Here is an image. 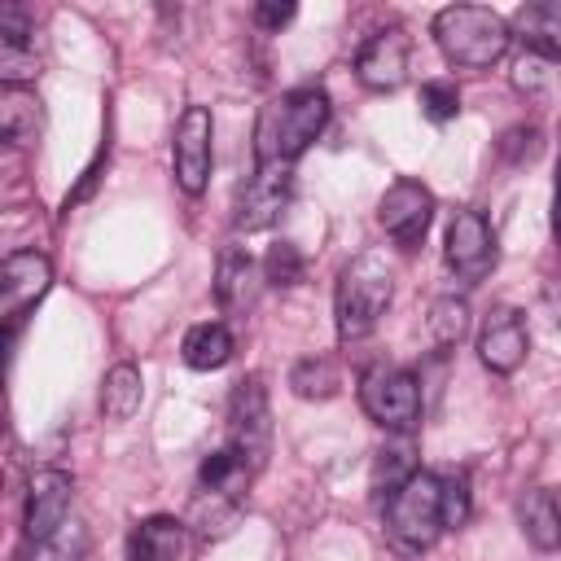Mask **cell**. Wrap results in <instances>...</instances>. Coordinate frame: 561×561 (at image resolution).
I'll return each mask as SVG.
<instances>
[{"label": "cell", "mask_w": 561, "mask_h": 561, "mask_svg": "<svg viewBox=\"0 0 561 561\" xmlns=\"http://www.w3.org/2000/svg\"><path fill=\"white\" fill-rule=\"evenodd\" d=\"M329 123V96L320 88H294L272 96L254 118V162H298Z\"/></svg>", "instance_id": "1"}, {"label": "cell", "mask_w": 561, "mask_h": 561, "mask_svg": "<svg viewBox=\"0 0 561 561\" xmlns=\"http://www.w3.org/2000/svg\"><path fill=\"white\" fill-rule=\"evenodd\" d=\"M434 39L460 70H486L508 48V22L486 4H447L434 13Z\"/></svg>", "instance_id": "2"}, {"label": "cell", "mask_w": 561, "mask_h": 561, "mask_svg": "<svg viewBox=\"0 0 561 561\" xmlns=\"http://www.w3.org/2000/svg\"><path fill=\"white\" fill-rule=\"evenodd\" d=\"M394 294L390 267L381 254H355L342 272H337V294H333V320H337V337L342 342H359L377 329V320L386 316Z\"/></svg>", "instance_id": "3"}, {"label": "cell", "mask_w": 561, "mask_h": 561, "mask_svg": "<svg viewBox=\"0 0 561 561\" xmlns=\"http://www.w3.org/2000/svg\"><path fill=\"white\" fill-rule=\"evenodd\" d=\"M386 526L403 548H434L447 530L443 522V478L430 469H416L386 495Z\"/></svg>", "instance_id": "4"}, {"label": "cell", "mask_w": 561, "mask_h": 561, "mask_svg": "<svg viewBox=\"0 0 561 561\" xmlns=\"http://www.w3.org/2000/svg\"><path fill=\"white\" fill-rule=\"evenodd\" d=\"M359 403L381 430L412 434V425L421 421V381L399 364H373L359 377Z\"/></svg>", "instance_id": "5"}, {"label": "cell", "mask_w": 561, "mask_h": 561, "mask_svg": "<svg viewBox=\"0 0 561 561\" xmlns=\"http://www.w3.org/2000/svg\"><path fill=\"white\" fill-rule=\"evenodd\" d=\"M294 193V162H254V175L237 193L232 228L237 232H263L280 219Z\"/></svg>", "instance_id": "6"}, {"label": "cell", "mask_w": 561, "mask_h": 561, "mask_svg": "<svg viewBox=\"0 0 561 561\" xmlns=\"http://www.w3.org/2000/svg\"><path fill=\"white\" fill-rule=\"evenodd\" d=\"M267 390H263V377L250 373L232 386V399H228V443L254 465V473L263 469L267 460V438H272V421H267Z\"/></svg>", "instance_id": "7"}, {"label": "cell", "mask_w": 561, "mask_h": 561, "mask_svg": "<svg viewBox=\"0 0 561 561\" xmlns=\"http://www.w3.org/2000/svg\"><path fill=\"white\" fill-rule=\"evenodd\" d=\"M210 136H215V118H210L206 105H188L175 118L171 162H175V184L188 197H202V188L210 180Z\"/></svg>", "instance_id": "8"}, {"label": "cell", "mask_w": 561, "mask_h": 561, "mask_svg": "<svg viewBox=\"0 0 561 561\" xmlns=\"http://www.w3.org/2000/svg\"><path fill=\"white\" fill-rule=\"evenodd\" d=\"M377 219L399 250H416L434 219V193L416 180H394L377 202Z\"/></svg>", "instance_id": "9"}, {"label": "cell", "mask_w": 561, "mask_h": 561, "mask_svg": "<svg viewBox=\"0 0 561 561\" xmlns=\"http://www.w3.org/2000/svg\"><path fill=\"white\" fill-rule=\"evenodd\" d=\"M443 254H447V267H451L460 280H469V285L486 280L491 267H495V232H491L486 215L473 210V206H469V210H456L451 224H447V245H443Z\"/></svg>", "instance_id": "10"}, {"label": "cell", "mask_w": 561, "mask_h": 561, "mask_svg": "<svg viewBox=\"0 0 561 561\" xmlns=\"http://www.w3.org/2000/svg\"><path fill=\"white\" fill-rule=\"evenodd\" d=\"M53 285V263L35 250H18L4 259L0 267V316L9 324V337L18 333V324L26 320V311L48 294Z\"/></svg>", "instance_id": "11"}, {"label": "cell", "mask_w": 561, "mask_h": 561, "mask_svg": "<svg viewBox=\"0 0 561 561\" xmlns=\"http://www.w3.org/2000/svg\"><path fill=\"white\" fill-rule=\"evenodd\" d=\"M408 61H412V39L403 26H386L373 39H364V48L355 53V75L368 92H394L408 79Z\"/></svg>", "instance_id": "12"}, {"label": "cell", "mask_w": 561, "mask_h": 561, "mask_svg": "<svg viewBox=\"0 0 561 561\" xmlns=\"http://www.w3.org/2000/svg\"><path fill=\"white\" fill-rule=\"evenodd\" d=\"M70 500H75L70 473H61V469H39V473H31L26 508H22V535H26V539H48V535H57V530L66 526Z\"/></svg>", "instance_id": "13"}, {"label": "cell", "mask_w": 561, "mask_h": 561, "mask_svg": "<svg viewBox=\"0 0 561 561\" xmlns=\"http://www.w3.org/2000/svg\"><path fill=\"white\" fill-rule=\"evenodd\" d=\"M526 346H530V333H526L522 311H513V307H495V311L482 320V333H478V359H482L491 373H513V368L526 359Z\"/></svg>", "instance_id": "14"}, {"label": "cell", "mask_w": 561, "mask_h": 561, "mask_svg": "<svg viewBox=\"0 0 561 561\" xmlns=\"http://www.w3.org/2000/svg\"><path fill=\"white\" fill-rule=\"evenodd\" d=\"M35 18L22 4L0 9V75L4 83H22L35 75Z\"/></svg>", "instance_id": "15"}, {"label": "cell", "mask_w": 561, "mask_h": 561, "mask_svg": "<svg viewBox=\"0 0 561 561\" xmlns=\"http://www.w3.org/2000/svg\"><path fill=\"white\" fill-rule=\"evenodd\" d=\"M508 35H517L526 44V53L535 57H561V0H530L517 4L508 18Z\"/></svg>", "instance_id": "16"}, {"label": "cell", "mask_w": 561, "mask_h": 561, "mask_svg": "<svg viewBox=\"0 0 561 561\" xmlns=\"http://www.w3.org/2000/svg\"><path fill=\"white\" fill-rule=\"evenodd\" d=\"M215 298L228 316H245L259 298V267L241 245H224L215 267Z\"/></svg>", "instance_id": "17"}, {"label": "cell", "mask_w": 561, "mask_h": 561, "mask_svg": "<svg viewBox=\"0 0 561 561\" xmlns=\"http://www.w3.org/2000/svg\"><path fill=\"white\" fill-rule=\"evenodd\" d=\"M517 526L539 552H561V491L530 486L517 500Z\"/></svg>", "instance_id": "18"}, {"label": "cell", "mask_w": 561, "mask_h": 561, "mask_svg": "<svg viewBox=\"0 0 561 561\" xmlns=\"http://www.w3.org/2000/svg\"><path fill=\"white\" fill-rule=\"evenodd\" d=\"M0 131H4V140L13 149H26V145L39 140L44 105H39V96L31 88H22V83H4L0 88Z\"/></svg>", "instance_id": "19"}, {"label": "cell", "mask_w": 561, "mask_h": 561, "mask_svg": "<svg viewBox=\"0 0 561 561\" xmlns=\"http://www.w3.org/2000/svg\"><path fill=\"white\" fill-rule=\"evenodd\" d=\"M184 530L188 526L180 517H167V513L136 522L127 535V561H175L184 548Z\"/></svg>", "instance_id": "20"}, {"label": "cell", "mask_w": 561, "mask_h": 561, "mask_svg": "<svg viewBox=\"0 0 561 561\" xmlns=\"http://www.w3.org/2000/svg\"><path fill=\"white\" fill-rule=\"evenodd\" d=\"M232 351H237V337H232V329L219 324V320H202V324H193V329L184 333V342H180L184 364L197 368V373L224 368V364L232 359Z\"/></svg>", "instance_id": "21"}, {"label": "cell", "mask_w": 561, "mask_h": 561, "mask_svg": "<svg viewBox=\"0 0 561 561\" xmlns=\"http://www.w3.org/2000/svg\"><path fill=\"white\" fill-rule=\"evenodd\" d=\"M250 478H254V465L232 447V443H224V447H215L206 460H202V469H197V491H224V495H245V486H250Z\"/></svg>", "instance_id": "22"}, {"label": "cell", "mask_w": 561, "mask_h": 561, "mask_svg": "<svg viewBox=\"0 0 561 561\" xmlns=\"http://www.w3.org/2000/svg\"><path fill=\"white\" fill-rule=\"evenodd\" d=\"M140 399H145L140 368H136V364H114V368L105 373V381H101V416L114 421V425H123V421L136 416Z\"/></svg>", "instance_id": "23"}, {"label": "cell", "mask_w": 561, "mask_h": 561, "mask_svg": "<svg viewBox=\"0 0 561 561\" xmlns=\"http://www.w3.org/2000/svg\"><path fill=\"white\" fill-rule=\"evenodd\" d=\"M241 517V500L237 495H224V491H197L193 504H188V517L184 526H193L202 539H219L237 526Z\"/></svg>", "instance_id": "24"}, {"label": "cell", "mask_w": 561, "mask_h": 561, "mask_svg": "<svg viewBox=\"0 0 561 561\" xmlns=\"http://www.w3.org/2000/svg\"><path fill=\"white\" fill-rule=\"evenodd\" d=\"M289 386L298 399H333L342 386V373L329 355H311V359H298L289 368Z\"/></svg>", "instance_id": "25"}, {"label": "cell", "mask_w": 561, "mask_h": 561, "mask_svg": "<svg viewBox=\"0 0 561 561\" xmlns=\"http://www.w3.org/2000/svg\"><path fill=\"white\" fill-rule=\"evenodd\" d=\"M83 552H88V530L79 522H66L48 539H26L18 561H83Z\"/></svg>", "instance_id": "26"}, {"label": "cell", "mask_w": 561, "mask_h": 561, "mask_svg": "<svg viewBox=\"0 0 561 561\" xmlns=\"http://www.w3.org/2000/svg\"><path fill=\"white\" fill-rule=\"evenodd\" d=\"M465 333H469V302L456 298V294L434 298V307H430V337L438 346H456Z\"/></svg>", "instance_id": "27"}, {"label": "cell", "mask_w": 561, "mask_h": 561, "mask_svg": "<svg viewBox=\"0 0 561 561\" xmlns=\"http://www.w3.org/2000/svg\"><path fill=\"white\" fill-rule=\"evenodd\" d=\"M302 276H307V259H302V250H298L294 241L267 245V254H263V280H267V285L289 289V285H298Z\"/></svg>", "instance_id": "28"}, {"label": "cell", "mask_w": 561, "mask_h": 561, "mask_svg": "<svg viewBox=\"0 0 561 561\" xmlns=\"http://www.w3.org/2000/svg\"><path fill=\"white\" fill-rule=\"evenodd\" d=\"M421 114L430 123H451L460 114V92L451 79H425L421 83Z\"/></svg>", "instance_id": "29"}, {"label": "cell", "mask_w": 561, "mask_h": 561, "mask_svg": "<svg viewBox=\"0 0 561 561\" xmlns=\"http://www.w3.org/2000/svg\"><path fill=\"white\" fill-rule=\"evenodd\" d=\"M416 473V465H412V447H408V438L399 443V447H390V451H381L377 456V473H373V486L381 491L386 486V495L403 482V478H412Z\"/></svg>", "instance_id": "30"}, {"label": "cell", "mask_w": 561, "mask_h": 561, "mask_svg": "<svg viewBox=\"0 0 561 561\" xmlns=\"http://www.w3.org/2000/svg\"><path fill=\"white\" fill-rule=\"evenodd\" d=\"M443 522H447V530H460L469 522V482H465V473L443 478Z\"/></svg>", "instance_id": "31"}, {"label": "cell", "mask_w": 561, "mask_h": 561, "mask_svg": "<svg viewBox=\"0 0 561 561\" xmlns=\"http://www.w3.org/2000/svg\"><path fill=\"white\" fill-rule=\"evenodd\" d=\"M539 153V127H508L504 136H500V158L508 162V167H522V162H530Z\"/></svg>", "instance_id": "32"}, {"label": "cell", "mask_w": 561, "mask_h": 561, "mask_svg": "<svg viewBox=\"0 0 561 561\" xmlns=\"http://www.w3.org/2000/svg\"><path fill=\"white\" fill-rule=\"evenodd\" d=\"M513 83H517V92L539 96V92L548 88V61H543V57H535V53H526V57L513 66Z\"/></svg>", "instance_id": "33"}, {"label": "cell", "mask_w": 561, "mask_h": 561, "mask_svg": "<svg viewBox=\"0 0 561 561\" xmlns=\"http://www.w3.org/2000/svg\"><path fill=\"white\" fill-rule=\"evenodd\" d=\"M294 13H298L294 0H263V4H254V22H259L263 31H280Z\"/></svg>", "instance_id": "34"}, {"label": "cell", "mask_w": 561, "mask_h": 561, "mask_svg": "<svg viewBox=\"0 0 561 561\" xmlns=\"http://www.w3.org/2000/svg\"><path fill=\"white\" fill-rule=\"evenodd\" d=\"M552 232L561 237V162H557V180H552Z\"/></svg>", "instance_id": "35"}]
</instances>
